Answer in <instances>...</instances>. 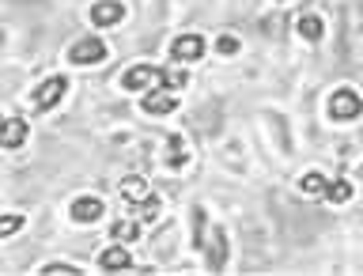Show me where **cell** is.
I'll return each instance as SVG.
<instances>
[{
    "instance_id": "1",
    "label": "cell",
    "mask_w": 363,
    "mask_h": 276,
    "mask_svg": "<svg viewBox=\"0 0 363 276\" xmlns=\"http://www.w3.org/2000/svg\"><path fill=\"white\" fill-rule=\"evenodd\" d=\"M65 91H68V76H50V79H42V84L30 91V106L38 110V114L53 110L57 102L65 99Z\"/></svg>"
},
{
    "instance_id": "2",
    "label": "cell",
    "mask_w": 363,
    "mask_h": 276,
    "mask_svg": "<svg viewBox=\"0 0 363 276\" xmlns=\"http://www.w3.org/2000/svg\"><path fill=\"white\" fill-rule=\"evenodd\" d=\"M363 114V99L356 95L352 87H340L329 95V118H337V121H352V118H359Z\"/></svg>"
},
{
    "instance_id": "3",
    "label": "cell",
    "mask_w": 363,
    "mask_h": 276,
    "mask_svg": "<svg viewBox=\"0 0 363 276\" xmlns=\"http://www.w3.org/2000/svg\"><path fill=\"white\" fill-rule=\"evenodd\" d=\"M197 243L204 246V254H208V265H212V272H220V269H223V261H227L223 227H208V235H204V227H201V231H197Z\"/></svg>"
},
{
    "instance_id": "4",
    "label": "cell",
    "mask_w": 363,
    "mask_h": 276,
    "mask_svg": "<svg viewBox=\"0 0 363 276\" xmlns=\"http://www.w3.org/2000/svg\"><path fill=\"white\" fill-rule=\"evenodd\" d=\"M68 61H72V65H99V61H106V42H102V38H79L72 50H68Z\"/></svg>"
},
{
    "instance_id": "5",
    "label": "cell",
    "mask_w": 363,
    "mask_h": 276,
    "mask_svg": "<svg viewBox=\"0 0 363 276\" xmlns=\"http://www.w3.org/2000/svg\"><path fill=\"white\" fill-rule=\"evenodd\" d=\"M159 76H163V68H155V65H133L129 72L121 76V87H129V91L159 87Z\"/></svg>"
},
{
    "instance_id": "6",
    "label": "cell",
    "mask_w": 363,
    "mask_h": 276,
    "mask_svg": "<svg viewBox=\"0 0 363 276\" xmlns=\"http://www.w3.org/2000/svg\"><path fill=\"white\" fill-rule=\"evenodd\" d=\"M170 57L182 65V61H201L204 57V38L201 34H178L174 45H170Z\"/></svg>"
},
{
    "instance_id": "7",
    "label": "cell",
    "mask_w": 363,
    "mask_h": 276,
    "mask_svg": "<svg viewBox=\"0 0 363 276\" xmlns=\"http://www.w3.org/2000/svg\"><path fill=\"white\" fill-rule=\"evenodd\" d=\"M121 19H125L121 0H99V4L91 8V23H95V27H118Z\"/></svg>"
},
{
    "instance_id": "8",
    "label": "cell",
    "mask_w": 363,
    "mask_h": 276,
    "mask_svg": "<svg viewBox=\"0 0 363 276\" xmlns=\"http://www.w3.org/2000/svg\"><path fill=\"white\" fill-rule=\"evenodd\" d=\"M140 106H144L147 114H170V110H174V91H167V87H152V91L144 95Z\"/></svg>"
},
{
    "instance_id": "9",
    "label": "cell",
    "mask_w": 363,
    "mask_h": 276,
    "mask_svg": "<svg viewBox=\"0 0 363 276\" xmlns=\"http://www.w3.org/2000/svg\"><path fill=\"white\" fill-rule=\"evenodd\" d=\"M102 216V201L99 197H76L72 201V220L76 223H95Z\"/></svg>"
},
{
    "instance_id": "10",
    "label": "cell",
    "mask_w": 363,
    "mask_h": 276,
    "mask_svg": "<svg viewBox=\"0 0 363 276\" xmlns=\"http://www.w3.org/2000/svg\"><path fill=\"white\" fill-rule=\"evenodd\" d=\"M99 265L106 269V272H121V269H129L133 261H129V250L118 243V246H106V250H102V254H99Z\"/></svg>"
},
{
    "instance_id": "11",
    "label": "cell",
    "mask_w": 363,
    "mask_h": 276,
    "mask_svg": "<svg viewBox=\"0 0 363 276\" xmlns=\"http://www.w3.org/2000/svg\"><path fill=\"white\" fill-rule=\"evenodd\" d=\"M23 140H27V121L23 118H11L0 125V144L4 148H23Z\"/></svg>"
},
{
    "instance_id": "12",
    "label": "cell",
    "mask_w": 363,
    "mask_h": 276,
    "mask_svg": "<svg viewBox=\"0 0 363 276\" xmlns=\"http://www.w3.org/2000/svg\"><path fill=\"white\" fill-rule=\"evenodd\" d=\"M186 159H189V148H186V140H182V133H170V155H167V167H170V170H182V167H186Z\"/></svg>"
},
{
    "instance_id": "13",
    "label": "cell",
    "mask_w": 363,
    "mask_h": 276,
    "mask_svg": "<svg viewBox=\"0 0 363 276\" xmlns=\"http://www.w3.org/2000/svg\"><path fill=\"white\" fill-rule=\"evenodd\" d=\"M295 31H299V38H306V42H322V34H325V27H322L318 16H299Z\"/></svg>"
},
{
    "instance_id": "14",
    "label": "cell",
    "mask_w": 363,
    "mask_h": 276,
    "mask_svg": "<svg viewBox=\"0 0 363 276\" xmlns=\"http://www.w3.org/2000/svg\"><path fill=\"white\" fill-rule=\"evenodd\" d=\"M147 193H152V189H147L144 178H125V182H121V197L129 201V204H140Z\"/></svg>"
},
{
    "instance_id": "15",
    "label": "cell",
    "mask_w": 363,
    "mask_h": 276,
    "mask_svg": "<svg viewBox=\"0 0 363 276\" xmlns=\"http://www.w3.org/2000/svg\"><path fill=\"white\" fill-rule=\"evenodd\" d=\"M325 186L329 182L318 175V170H311V175H303V182H299V189L306 193V197H325Z\"/></svg>"
},
{
    "instance_id": "16",
    "label": "cell",
    "mask_w": 363,
    "mask_h": 276,
    "mask_svg": "<svg viewBox=\"0 0 363 276\" xmlns=\"http://www.w3.org/2000/svg\"><path fill=\"white\" fill-rule=\"evenodd\" d=\"M348 197H352V186H348L345 178H337V182H329V186H325V201H333V204H345Z\"/></svg>"
},
{
    "instance_id": "17",
    "label": "cell",
    "mask_w": 363,
    "mask_h": 276,
    "mask_svg": "<svg viewBox=\"0 0 363 276\" xmlns=\"http://www.w3.org/2000/svg\"><path fill=\"white\" fill-rule=\"evenodd\" d=\"M110 231H113V238H118V243H133V238H140V227H136L133 220H118Z\"/></svg>"
},
{
    "instance_id": "18",
    "label": "cell",
    "mask_w": 363,
    "mask_h": 276,
    "mask_svg": "<svg viewBox=\"0 0 363 276\" xmlns=\"http://www.w3.org/2000/svg\"><path fill=\"white\" fill-rule=\"evenodd\" d=\"M19 227H23V216H0V238L16 235Z\"/></svg>"
},
{
    "instance_id": "19",
    "label": "cell",
    "mask_w": 363,
    "mask_h": 276,
    "mask_svg": "<svg viewBox=\"0 0 363 276\" xmlns=\"http://www.w3.org/2000/svg\"><path fill=\"white\" fill-rule=\"evenodd\" d=\"M140 212H144V220H155V216H159V197H155V193H147V197L140 201Z\"/></svg>"
},
{
    "instance_id": "20",
    "label": "cell",
    "mask_w": 363,
    "mask_h": 276,
    "mask_svg": "<svg viewBox=\"0 0 363 276\" xmlns=\"http://www.w3.org/2000/svg\"><path fill=\"white\" fill-rule=\"evenodd\" d=\"M42 272H45V276H79L84 269H76V265H61V261H57V265H45Z\"/></svg>"
},
{
    "instance_id": "21",
    "label": "cell",
    "mask_w": 363,
    "mask_h": 276,
    "mask_svg": "<svg viewBox=\"0 0 363 276\" xmlns=\"http://www.w3.org/2000/svg\"><path fill=\"white\" fill-rule=\"evenodd\" d=\"M216 50H220V53H235L238 42L231 38V34H220V38H216Z\"/></svg>"
},
{
    "instance_id": "22",
    "label": "cell",
    "mask_w": 363,
    "mask_h": 276,
    "mask_svg": "<svg viewBox=\"0 0 363 276\" xmlns=\"http://www.w3.org/2000/svg\"><path fill=\"white\" fill-rule=\"evenodd\" d=\"M0 125H4V118H0Z\"/></svg>"
}]
</instances>
